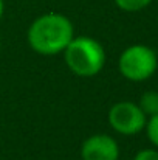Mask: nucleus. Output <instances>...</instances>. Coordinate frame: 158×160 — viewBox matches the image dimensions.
Masks as SVG:
<instances>
[{"label":"nucleus","instance_id":"1a4fd4ad","mask_svg":"<svg viewBox=\"0 0 158 160\" xmlns=\"http://www.w3.org/2000/svg\"><path fill=\"white\" fill-rule=\"evenodd\" d=\"M133 160H158V151L157 149H151V148L141 149V151L133 157Z\"/></svg>","mask_w":158,"mask_h":160},{"label":"nucleus","instance_id":"39448f33","mask_svg":"<svg viewBox=\"0 0 158 160\" xmlns=\"http://www.w3.org/2000/svg\"><path fill=\"white\" fill-rule=\"evenodd\" d=\"M82 160H118L119 146L116 140L105 134H95L84 140L81 146Z\"/></svg>","mask_w":158,"mask_h":160},{"label":"nucleus","instance_id":"9b49d317","mask_svg":"<svg viewBox=\"0 0 158 160\" xmlns=\"http://www.w3.org/2000/svg\"><path fill=\"white\" fill-rule=\"evenodd\" d=\"M0 47H2V42H0Z\"/></svg>","mask_w":158,"mask_h":160},{"label":"nucleus","instance_id":"7ed1b4c3","mask_svg":"<svg viewBox=\"0 0 158 160\" xmlns=\"http://www.w3.org/2000/svg\"><path fill=\"white\" fill-rule=\"evenodd\" d=\"M158 67L157 53L143 44L127 47L118 59L119 73L129 81H146L149 79Z\"/></svg>","mask_w":158,"mask_h":160},{"label":"nucleus","instance_id":"20e7f679","mask_svg":"<svg viewBox=\"0 0 158 160\" xmlns=\"http://www.w3.org/2000/svg\"><path fill=\"white\" fill-rule=\"evenodd\" d=\"M147 117L138 104L132 101H119L108 110V124L122 135H135L146 128Z\"/></svg>","mask_w":158,"mask_h":160},{"label":"nucleus","instance_id":"423d86ee","mask_svg":"<svg viewBox=\"0 0 158 160\" xmlns=\"http://www.w3.org/2000/svg\"><path fill=\"white\" fill-rule=\"evenodd\" d=\"M140 109L144 112L146 117H152L158 113V92L157 90H147L141 95L140 103H138Z\"/></svg>","mask_w":158,"mask_h":160},{"label":"nucleus","instance_id":"9d476101","mask_svg":"<svg viewBox=\"0 0 158 160\" xmlns=\"http://www.w3.org/2000/svg\"><path fill=\"white\" fill-rule=\"evenodd\" d=\"M3 16V0H0V19Z\"/></svg>","mask_w":158,"mask_h":160},{"label":"nucleus","instance_id":"6e6552de","mask_svg":"<svg viewBox=\"0 0 158 160\" xmlns=\"http://www.w3.org/2000/svg\"><path fill=\"white\" fill-rule=\"evenodd\" d=\"M144 129L147 132V138L151 140V143L158 148V113L147 118V123H146Z\"/></svg>","mask_w":158,"mask_h":160},{"label":"nucleus","instance_id":"0eeeda50","mask_svg":"<svg viewBox=\"0 0 158 160\" xmlns=\"http://www.w3.org/2000/svg\"><path fill=\"white\" fill-rule=\"evenodd\" d=\"M116 6L126 12H136L152 3V0H115Z\"/></svg>","mask_w":158,"mask_h":160},{"label":"nucleus","instance_id":"f257e3e1","mask_svg":"<svg viewBox=\"0 0 158 160\" xmlns=\"http://www.w3.org/2000/svg\"><path fill=\"white\" fill-rule=\"evenodd\" d=\"M28 44L39 54L51 56L62 53L74 38L71 20L59 12H48L37 17L28 28Z\"/></svg>","mask_w":158,"mask_h":160},{"label":"nucleus","instance_id":"f03ea898","mask_svg":"<svg viewBox=\"0 0 158 160\" xmlns=\"http://www.w3.org/2000/svg\"><path fill=\"white\" fill-rule=\"evenodd\" d=\"M62 53L67 67L76 76L92 78L104 68V47L93 38L74 36Z\"/></svg>","mask_w":158,"mask_h":160}]
</instances>
